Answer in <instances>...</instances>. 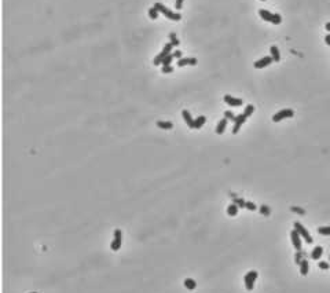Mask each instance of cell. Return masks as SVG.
Instances as JSON below:
<instances>
[{"instance_id": "23", "label": "cell", "mask_w": 330, "mask_h": 293, "mask_svg": "<svg viewBox=\"0 0 330 293\" xmlns=\"http://www.w3.org/2000/svg\"><path fill=\"white\" fill-rule=\"evenodd\" d=\"M318 233L321 235H330V226H322L318 227Z\"/></svg>"}, {"instance_id": "20", "label": "cell", "mask_w": 330, "mask_h": 293, "mask_svg": "<svg viewBox=\"0 0 330 293\" xmlns=\"http://www.w3.org/2000/svg\"><path fill=\"white\" fill-rule=\"evenodd\" d=\"M184 286H186L189 290H194L195 288H197V282H195L194 279H191V278H186L184 279Z\"/></svg>"}, {"instance_id": "26", "label": "cell", "mask_w": 330, "mask_h": 293, "mask_svg": "<svg viewBox=\"0 0 330 293\" xmlns=\"http://www.w3.org/2000/svg\"><path fill=\"white\" fill-rule=\"evenodd\" d=\"M169 39H170V44H172L173 47H178V46L180 44V42H179L178 37L175 36V33H170L169 35Z\"/></svg>"}, {"instance_id": "14", "label": "cell", "mask_w": 330, "mask_h": 293, "mask_svg": "<svg viewBox=\"0 0 330 293\" xmlns=\"http://www.w3.org/2000/svg\"><path fill=\"white\" fill-rule=\"evenodd\" d=\"M322 253H323V248H322L321 245L315 246V248H314V251L311 252V259H312V260H319V257L322 256Z\"/></svg>"}, {"instance_id": "28", "label": "cell", "mask_w": 330, "mask_h": 293, "mask_svg": "<svg viewBox=\"0 0 330 293\" xmlns=\"http://www.w3.org/2000/svg\"><path fill=\"white\" fill-rule=\"evenodd\" d=\"M235 117H237V116H235V114H234L231 110H226V112H224V119L234 121V120H235Z\"/></svg>"}, {"instance_id": "15", "label": "cell", "mask_w": 330, "mask_h": 293, "mask_svg": "<svg viewBox=\"0 0 330 293\" xmlns=\"http://www.w3.org/2000/svg\"><path fill=\"white\" fill-rule=\"evenodd\" d=\"M299 266H300V274L301 275H307L308 271H310V263H308V260L302 259Z\"/></svg>"}, {"instance_id": "10", "label": "cell", "mask_w": 330, "mask_h": 293, "mask_svg": "<svg viewBox=\"0 0 330 293\" xmlns=\"http://www.w3.org/2000/svg\"><path fill=\"white\" fill-rule=\"evenodd\" d=\"M272 62L274 61H272L271 57H263V58H260L258 61H256L253 66H255L256 69H263V68H266V66H270Z\"/></svg>"}, {"instance_id": "13", "label": "cell", "mask_w": 330, "mask_h": 293, "mask_svg": "<svg viewBox=\"0 0 330 293\" xmlns=\"http://www.w3.org/2000/svg\"><path fill=\"white\" fill-rule=\"evenodd\" d=\"M182 117H183V120L186 121V124L189 125V128L194 130V119L191 117L190 112L189 110H183V112H182Z\"/></svg>"}, {"instance_id": "40", "label": "cell", "mask_w": 330, "mask_h": 293, "mask_svg": "<svg viewBox=\"0 0 330 293\" xmlns=\"http://www.w3.org/2000/svg\"><path fill=\"white\" fill-rule=\"evenodd\" d=\"M329 260H330V256H329Z\"/></svg>"}, {"instance_id": "21", "label": "cell", "mask_w": 330, "mask_h": 293, "mask_svg": "<svg viewBox=\"0 0 330 293\" xmlns=\"http://www.w3.org/2000/svg\"><path fill=\"white\" fill-rule=\"evenodd\" d=\"M157 127L161 128V130H172L173 124L169 121H157Z\"/></svg>"}, {"instance_id": "3", "label": "cell", "mask_w": 330, "mask_h": 293, "mask_svg": "<svg viewBox=\"0 0 330 293\" xmlns=\"http://www.w3.org/2000/svg\"><path fill=\"white\" fill-rule=\"evenodd\" d=\"M172 48H173V46L170 44V43H167V44L164 46V48H162V51L158 54V55L156 57V58L153 59V64H154V66H157V65H161L162 64V61L165 59V57H168L169 54H172L170 51H172Z\"/></svg>"}, {"instance_id": "37", "label": "cell", "mask_w": 330, "mask_h": 293, "mask_svg": "<svg viewBox=\"0 0 330 293\" xmlns=\"http://www.w3.org/2000/svg\"><path fill=\"white\" fill-rule=\"evenodd\" d=\"M324 43H326V44H327V46H330V33H329V35H327V36H326V37H324Z\"/></svg>"}, {"instance_id": "25", "label": "cell", "mask_w": 330, "mask_h": 293, "mask_svg": "<svg viewBox=\"0 0 330 293\" xmlns=\"http://www.w3.org/2000/svg\"><path fill=\"white\" fill-rule=\"evenodd\" d=\"M253 112H255V106H253V105H248L246 108H245V110H244V114L246 117H250L253 114Z\"/></svg>"}, {"instance_id": "41", "label": "cell", "mask_w": 330, "mask_h": 293, "mask_svg": "<svg viewBox=\"0 0 330 293\" xmlns=\"http://www.w3.org/2000/svg\"><path fill=\"white\" fill-rule=\"evenodd\" d=\"M263 2H266V0H263Z\"/></svg>"}, {"instance_id": "32", "label": "cell", "mask_w": 330, "mask_h": 293, "mask_svg": "<svg viewBox=\"0 0 330 293\" xmlns=\"http://www.w3.org/2000/svg\"><path fill=\"white\" fill-rule=\"evenodd\" d=\"M319 268H322V270H327V268L330 267L329 266V263H326V262H319Z\"/></svg>"}, {"instance_id": "22", "label": "cell", "mask_w": 330, "mask_h": 293, "mask_svg": "<svg viewBox=\"0 0 330 293\" xmlns=\"http://www.w3.org/2000/svg\"><path fill=\"white\" fill-rule=\"evenodd\" d=\"M231 197H233V202H234V204H237L239 208H245L246 201H245L244 198H238V197H235V194H231Z\"/></svg>"}, {"instance_id": "7", "label": "cell", "mask_w": 330, "mask_h": 293, "mask_svg": "<svg viewBox=\"0 0 330 293\" xmlns=\"http://www.w3.org/2000/svg\"><path fill=\"white\" fill-rule=\"evenodd\" d=\"M121 241H123V233H121V230L120 229L114 230V240H113L112 244H110V248H112V251L117 252L118 249L121 248Z\"/></svg>"}, {"instance_id": "2", "label": "cell", "mask_w": 330, "mask_h": 293, "mask_svg": "<svg viewBox=\"0 0 330 293\" xmlns=\"http://www.w3.org/2000/svg\"><path fill=\"white\" fill-rule=\"evenodd\" d=\"M258 15L261 17V20L267 21V22H271V24H274V25H279V24L282 22V17H280L279 14H272L268 10H263V9L258 10Z\"/></svg>"}, {"instance_id": "31", "label": "cell", "mask_w": 330, "mask_h": 293, "mask_svg": "<svg viewBox=\"0 0 330 293\" xmlns=\"http://www.w3.org/2000/svg\"><path fill=\"white\" fill-rule=\"evenodd\" d=\"M260 212L263 213V215H267V216H268L270 213H271V211H270V208L267 207V205H261V207H260Z\"/></svg>"}, {"instance_id": "8", "label": "cell", "mask_w": 330, "mask_h": 293, "mask_svg": "<svg viewBox=\"0 0 330 293\" xmlns=\"http://www.w3.org/2000/svg\"><path fill=\"white\" fill-rule=\"evenodd\" d=\"M290 240H292V244H293V246H294V249L296 251H301V237H300V234L297 233V230H292L290 231Z\"/></svg>"}, {"instance_id": "6", "label": "cell", "mask_w": 330, "mask_h": 293, "mask_svg": "<svg viewBox=\"0 0 330 293\" xmlns=\"http://www.w3.org/2000/svg\"><path fill=\"white\" fill-rule=\"evenodd\" d=\"M256 279H257V271L250 270L249 273H248L246 275H245V278H244V281H245V288H246L248 290H252V289H253V286H255Z\"/></svg>"}, {"instance_id": "30", "label": "cell", "mask_w": 330, "mask_h": 293, "mask_svg": "<svg viewBox=\"0 0 330 293\" xmlns=\"http://www.w3.org/2000/svg\"><path fill=\"white\" fill-rule=\"evenodd\" d=\"M245 208H246L248 211H256V209H257L256 204H255V202H252V201H246V204H245Z\"/></svg>"}, {"instance_id": "4", "label": "cell", "mask_w": 330, "mask_h": 293, "mask_svg": "<svg viewBox=\"0 0 330 293\" xmlns=\"http://www.w3.org/2000/svg\"><path fill=\"white\" fill-rule=\"evenodd\" d=\"M294 230H297V233L300 234V237H302L304 238V241L307 244H312L314 242V240H312V237H311V234L307 231V229H305L304 226H302L300 222H294Z\"/></svg>"}, {"instance_id": "27", "label": "cell", "mask_w": 330, "mask_h": 293, "mask_svg": "<svg viewBox=\"0 0 330 293\" xmlns=\"http://www.w3.org/2000/svg\"><path fill=\"white\" fill-rule=\"evenodd\" d=\"M148 17H150L151 20H157V18H158V11H157L154 7H151V9L148 10Z\"/></svg>"}, {"instance_id": "17", "label": "cell", "mask_w": 330, "mask_h": 293, "mask_svg": "<svg viewBox=\"0 0 330 293\" xmlns=\"http://www.w3.org/2000/svg\"><path fill=\"white\" fill-rule=\"evenodd\" d=\"M270 53H271V58H272V61L274 62H279L280 61V55H279V50H278V47L272 46V47L270 48Z\"/></svg>"}, {"instance_id": "34", "label": "cell", "mask_w": 330, "mask_h": 293, "mask_svg": "<svg viewBox=\"0 0 330 293\" xmlns=\"http://www.w3.org/2000/svg\"><path fill=\"white\" fill-rule=\"evenodd\" d=\"M172 55H173V58H178V59H180V58H182V51H179V50L173 51V53H172Z\"/></svg>"}, {"instance_id": "29", "label": "cell", "mask_w": 330, "mask_h": 293, "mask_svg": "<svg viewBox=\"0 0 330 293\" xmlns=\"http://www.w3.org/2000/svg\"><path fill=\"white\" fill-rule=\"evenodd\" d=\"M172 59H173V55H172V54H169L168 57H165V59L162 61L161 65H162V66H169L170 62H172Z\"/></svg>"}, {"instance_id": "12", "label": "cell", "mask_w": 330, "mask_h": 293, "mask_svg": "<svg viewBox=\"0 0 330 293\" xmlns=\"http://www.w3.org/2000/svg\"><path fill=\"white\" fill-rule=\"evenodd\" d=\"M197 64H198L197 58H180V59H178V66L179 68H183V66H186V65L195 66Z\"/></svg>"}, {"instance_id": "5", "label": "cell", "mask_w": 330, "mask_h": 293, "mask_svg": "<svg viewBox=\"0 0 330 293\" xmlns=\"http://www.w3.org/2000/svg\"><path fill=\"white\" fill-rule=\"evenodd\" d=\"M293 116H294V112L292 110V109H283V110L278 112V113H275L274 116H272V121L279 123V121H282V120L290 119V117H293Z\"/></svg>"}, {"instance_id": "9", "label": "cell", "mask_w": 330, "mask_h": 293, "mask_svg": "<svg viewBox=\"0 0 330 293\" xmlns=\"http://www.w3.org/2000/svg\"><path fill=\"white\" fill-rule=\"evenodd\" d=\"M246 119H248V117L245 116L244 113L238 114V116L235 117V120H234V127H233V134H238V131L241 130L242 124L246 121Z\"/></svg>"}, {"instance_id": "16", "label": "cell", "mask_w": 330, "mask_h": 293, "mask_svg": "<svg viewBox=\"0 0 330 293\" xmlns=\"http://www.w3.org/2000/svg\"><path fill=\"white\" fill-rule=\"evenodd\" d=\"M226 127H227V119H222L219 121V124L216 125V134L217 135H222V134L226 131Z\"/></svg>"}, {"instance_id": "38", "label": "cell", "mask_w": 330, "mask_h": 293, "mask_svg": "<svg viewBox=\"0 0 330 293\" xmlns=\"http://www.w3.org/2000/svg\"><path fill=\"white\" fill-rule=\"evenodd\" d=\"M324 28H326V31H327V32H329V33H330V22H327V24H326V26H324Z\"/></svg>"}, {"instance_id": "19", "label": "cell", "mask_w": 330, "mask_h": 293, "mask_svg": "<svg viewBox=\"0 0 330 293\" xmlns=\"http://www.w3.org/2000/svg\"><path fill=\"white\" fill-rule=\"evenodd\" d=\"M238 208H239L238 205L234 204V202H233V204H230V205L227 207V213H228L230 216H237V215H238Z\"/></svg>"}, {"instance_id": "11", "label": "cell", "mask_w": 330, "mask_h": 293, "mask_svg": "<svg viewBox=\"0 0 330 293\" xmlns=\"http://www.w3.org/2000/svg\"><path fill=\"white\" fill-rule=\"evenodd\" d=\"M224 102L227 103V105H230V106H234V108H238V106H241L242 103H244V101L242 99H239V98H234V97H231V95H224Z\"/></svg>"}, {"instance_id": "1", "label": "cell", "mask_w": 330, "mask_h": 293, "mask_svg": "<svg viewBox=\"0 0 330 293\" xmlns=\"http://www.w3.org/2000/svg\"><path fill=\"white\" fill-rule=\"evenodd\" d=\"M154 9L157 10L158 13H162V14L165 15L167 18H169L170 21H180V18H182V15L179 14V13H173V11H170L169 9H167V7L164 6L162 3H154Z\"/></svg>"}, {"instance_id": "24", "label": "cell", "mask_w": 330, "mask_h": 293, "mask_svg": "<svg viewBox=\"0 0 330 293\" xmlns=\"http://www.w3.org/2000/svg\"><path fill=\"white\" fill-rule=\"evenodd\" d=\"M304 252L302 251H297L296 252V256H294V262H296V264H300L301 263V260L304 259Z\"/></svg>"}, {"instance_id": "35", "label": "cell", "mask_w": 330, "mask_h": 293, "mask_svg": "<svg viewBox=\"0 0 330 293\" xmlns=\"http://www.w3.org/2000/svg\"><path fill=\"white\" fill-rule=\"evenodd\" d=\"M183 2H184V0H176V3H175L176 10H180L182 9V6H183Z\"/></svg>"}, {"instance_id": "18", "label": "cell", "mask_w": 330, "mask_h": 293, "mask_svg": "<svg viewBox=\"0 0 330 293\" xmlns=\"http://www.w3.org/2000/svg\"><path fill=\"white\" fill-rule=\"evenodd\" d=\"M206 123V117L205 116H200L194 120V130H200L204 124Z\"/></svg>"}, {"instance_id": "36", "label": "cell", "mask_w": 330, "mask_h": 293, "mask_svg": "<svg viewBox=\"0 0 330 293\" xmlns=\"http://www.w3.org/2000/svg\"><path fill=\"white\" fill-rule=\"evenodd\" d=\"M292 211H293V212H299V213H301V215L305 213V211H302L301 208H296V207H292Z\"/></svg>"}, {"instance_id": "33", "label": "cell", "mask_w": 330, "mask_h": 293, "mask_svg": "<svg viewBox=\"0 0 330 293\" xmlns=\"http://www.w3.org/2000/svg\"><path fill=\"white\" fill-rule=\"evenodd\" d=\"M173 72V68L170 66H162V73H172Z\"/></svg>"}, {"instance_id": "39", "label": "cell", "mask_w": 330, "mask_h": 293, "mask_svg": "<svg viewBox=\"0 0 330 293\" xmlns=\"http://www.w3.org/2000/svg\"><path fill=\"white\" fill-rule=\"evenodd\" d=\"M30 293H37V292H30Z\"/></svg>"}]
</instances>
